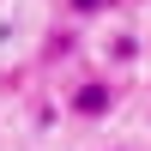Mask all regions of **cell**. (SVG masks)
I'll return each mask as SVG.
<instances>
[{"mask_svg": "<svg viewBox=\"0 0 151 151\" xmlns=\"http://www.w3.org/2000/svg\"><path fill=\"white\" fill-rule=\"evenodd\" d=\"M115 103H121L115 79H97V73L67 91V115H73V121H103V115H115Z\"/></svg>", "mask_w": 151, "mask_h": 151, "instance_id": "cell-1", "label": "cell"}, {"mask_svg": "<svg viewBox=\"0 0 151 151\" xmlns=\"http://www.w3.org/2000/svg\"><path fill=\"white\" fill-rule=\"evenodd\" d=\"M73 48H79V36H73V30H55V36L42 42V60H48V67H60V60H67Z\"/></svg>", "mask_w": 151, "mask_h": 151, "instance_id": "cell-2", "label": "cell"}, {"mask_svg": "<svg viewBox=\"0 0 151 151\" xmlns=\"http://www.w3.org/2000/svg\"><path fill=\"white\" fill-rule=\"evenodd\" d=\"M109 60H115V67H127V60H139V36H133V30H121L115 42H109Z\"/></svg>", "mask_w": 151, "mask_h": 151, "instance_id": "cell-3", "label": "cell"}, {"mask_svg": "<svg viewBox=\"0 0 151 151\" xmlns=\"http://www.w3.org/2000/svg\"><path fill=\"white\" fill-rule=\"evenodd\" d=\"M67 6V18H97V12H109L115 0H60Z\"/></svg>", "mask_w": 151, "mask_h": 151, "instance_id": "cell-4", "label": "cell"}, {"mask_svg": "<svg viewBox=\"0 0 151 151\" xmlns=\"http://www.w3.org/2000/svg\"><path fill=\"white\" fill-rule=\"evenodd\" d=\"M115 151H133V145H115Z\"/></svg>", "mask_w": 151, "mask_h": 151, "instance_id": "cell-5", "label": "cell"}]
</instances>
